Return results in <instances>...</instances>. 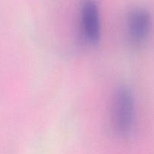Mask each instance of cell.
<instances>
[{
    "mask_svg": "<svg viewBox=\"0 0 154 154\" xmlns=\"http://www.w3.org/2000/svg\"><path fill=\"white\" fill-rule=\"evenodd\" d=\"M112 115L117 132L123 136L129 135L133 126L134 101L130 90L126 87H120L115 93Z\"/></svg>",
    "mask_w": 154,
    "mask_h": 154,
    "instance_id": "obj_1",
    "label": "cell"
},
{
    "mask_svg": "<svg viewBox=\"0 0 154 154\" xmlns=\"http://www.w3.org/2000/svg\"><path fill=\"white\" fill-rule=\"evenodd\" d=\"M152 17L148 11L135 8L130 12L128 18V29L131 40L135 44L143 43L150 35Z\"/></svg>",
    "mask_w": 154,
    "mask_h": 154,
    "instance_id": "obj_2",
    "label": "cell"
},
{
    "mask_svg": "<svg viewBox=\"0 0 154 154\" xmlns=\"http://www.w3.org/2000/svg\"><path fill=\"white\" fill-rule=\"evenodd\" d=\"M81 23L86 38L96 44L100 38V22L97 5L92 0L84 2L81 8Z\"/></svg>",
    "mask_w": 154,
    "mask_h": 154,
    "instance_id": "obj_3",
    "label": "cell"
}]
</instances>
